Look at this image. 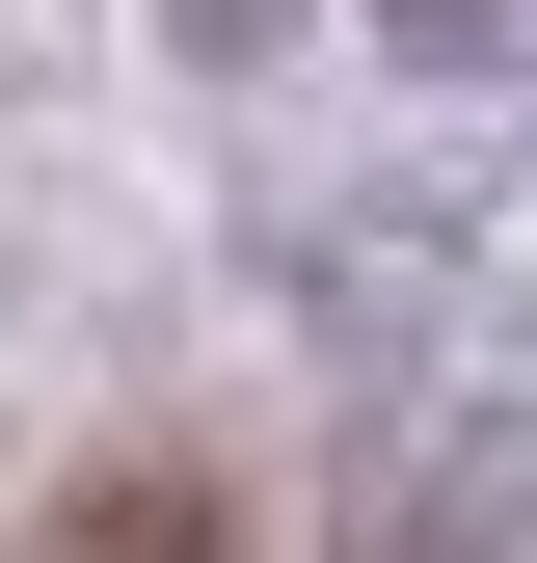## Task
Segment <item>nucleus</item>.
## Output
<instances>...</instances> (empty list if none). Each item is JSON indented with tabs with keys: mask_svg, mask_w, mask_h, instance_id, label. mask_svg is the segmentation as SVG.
Masks as SVG:
<instances>
[{
	"mask_svg": "<svg viewBox=\"0 0 537 563\" xmlns=\"http://www.w3.org/2000/svg\"><path fill=\"white\" fill-rule=\"evenodd\" d=\"M28 563H242V510H216L188 456H134V483H81V510H54Z\"/></svg>",
	"mask_w": 537,
	"mask_h": 563,
	"instance_id": "nucleus-1",
	"label": "nucleus"
},
{
	"mask_svg": "<svg viewBox=\"0 0 537 563\" xmlns=\"http://www.w3.org/2000/svg\"><path fill=\"white\" fill-rule=\"evenodd\" d=\"M376 27H430V54H457V27H484V0H376Z\"/></svg>",
	"mask_w": 537,
	"mask_h": 563,
	"instance_id": "nucleus-2",
	"label": "nucleus"
}]
</instances>
